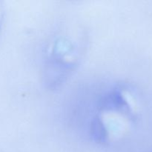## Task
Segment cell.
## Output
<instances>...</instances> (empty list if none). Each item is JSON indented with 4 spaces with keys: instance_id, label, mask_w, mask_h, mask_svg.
<instances>
[{
    "instance_id": "1",
    "label": "cell",
    "mask_w": 152,
    "mask_h": 152,
    "mask_svg": "<svg viewBox=\"0 0 152 152\" xmlns=\"http://www.w3.org/2000/svg\"><path fill=\"white\" fill-rule=\"evenodd\" d=\"M1 19H2V11H1V7L0 6V25H1Z\"/></svg>"
}]
</instances>
